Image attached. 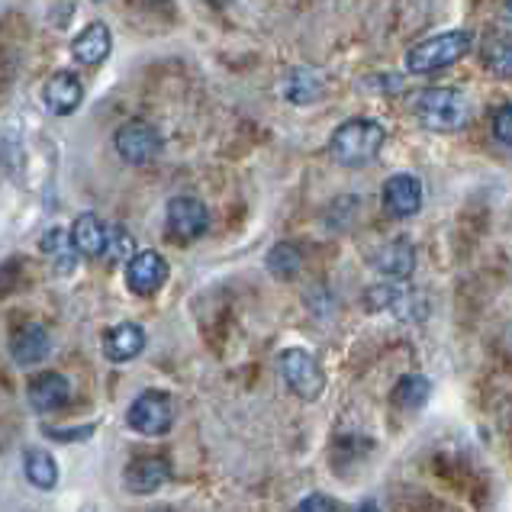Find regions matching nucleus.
I'll use <instances>...</instances> for the list:
<instances>
[{
	"instance_id": "nucleus-1",
	"label": "nucleus",
	"mask_w": 512,
	"mask_h": 512,
	"mask_svg": "<svg viewBox=\"0 0 512 512\" xmlns=\"http://www.w3.org/2000/svg\"><path fill=\"white\" fill-rule=\"evenodd\" d=\"M387 129L377 120L368 116H355V120H345L329 139V155L339 162L342 168H364L371 165L374 158L384 149Z\"/></svg>"
},
{
	"instance_id": "nucleus-2",
	"label": "nucleus",
	"mask_w": 512,
	"mask_h": 512,
	"mask_svg": "<svg viewBox=\"0 0 512 512\" xmlns=\"http://www.w3.org/2000/svg\"><path fill=\"white\" fill-rule=\"evenodd\" d=\"M471 49H474L471 29H448V33L416 42V46L406 52V71L409 75H432V71H442L448 65L461 62Z\"/></svg>"
},
{
	"instance_id": "nucleus-3",
	"label": "nucleus",
	"mask_w": 512,
	"mask_h": 512,
	"mask_svg": "<svg viewBox=\"0 0 512 512\" xmlns=\"http://www.w3.org/2000/svg\"><path fill=\"white\" fill-rule=\"evenodd\" d=\"M413 113L429 133H458L467 123V97L458 87H426L416 94Z\"/></svg>"
},
{
	"instance_id": "nucleus-4",
	"label": "nucleus",
	"mask_w": 512,
	"mask_h": 512,
	"mask_svg": "<svg viewBox=\"0 0 512 512\" xmlns=\"http://www.w3.org/2000/svg\"><path fill=\"white\" fill-rule=\"evenodd\" d=\"M281 377L284 384L297 393L300 400H319L326 390V374L319 368V361L303 348H287L281 355Z\"/></svg>"
},
{
	"instance_id": "nucleus-5",
	"label": "nucleus",
	"mask_w": 512,
	"mask_h": 512,
	"mask_svg": "<svg viewBox=\"0 0 512 512\" xmlns=\"http://www.w3.org/2000/svg\"><path fill=\"white\" fill-rule=\"evenodd\" d=\"M126 422L139 435H165L174 426V400L162 390H145L129 403Z\"/></svg>"
},
{
	"instance_id": "nucleus-6",
	"label": "nucleus",
	"mask_w": 512,
	"mask_h": 512,
	"mask_svg": "<svg viewBox=\"0 0 512 512\" xmlns=\"http://www.w3.org/2000/svg\"><path fill=\"white\" fill-rule=\"evenodd\" d=\"M113 149L129 165H149L162 155V133L152 123H126L116 129Z\"/></svg>"
},
{
	"instance_id": "nucleus-7",
	"label": "nucleus",
	"mask_w": 512,
	"mask_h": 512,
	"mask_svg": "<svg viewBox=\"0 0 512 512\" xmlns=\"http://www.w3.org/2000/svg\"><path fill=\"white\" fill-rule=\"evenodd\" d=\"M165 226L174 242H194L210 229V210L197 197H174L168 203Z\"/></svg>"
},
{
	"instance_id": "nucleus-8",
	"label": "nucleus",
	"mask_w": 512,
	"mask_h": 512,
	"mask_svg": "<svg viewBox=\"0 0 512 512\" xmlns=\"http://www.w3.org/2000/svg\"><path fill=\"white\" fill-rule=\"evenodd\" d=\"M165 281H168V261L158 255V252H152V248H145V252H136L133 258L126 261V284H129V290H133V294L149 297Z\"/></svg>"
},
{
	"instance_id": "nucleus-9",
	"label": "nucleus",
	"mask_w": 512,
	"mask_h": 512,
	"mask_svg": "<svg viewBox=\"0 0 512 512\" xmlns=\"http://www.w3.org/2000/svg\"><path fill=\"white\" fill-rule=\"evenodd\" d=\"M422 197L426 194H422V181L416 174H393V178H387V184H384V194H380L384 210L393 219L416 216L422 210Z\"/></svg>"
},
{
	"instance_id": "nucleus-10",
	"label": "nucleus",
	"mask_w": 512,
	"mask_h": 512,
	"mask_svg": "<svg viewBox=\"0 0 512 512\" xmlns=\"http://www.w3.org/2000/svg\"><path fill=\"white\" fill-rule=\"evenodd\" d=\"M26 397L36 413H55V409H62L71 400V380L58 371H42L29 380Z\"/></svg>"
},
{
	"instance_id": "nucleus-11",
	"label": "nucleus",
	"mask_w": 512,
	"mask_h": 512,
	"mask_svg": "<svg viewBox=\"0 0 512 512\" xmlns=\"http://www.w3.org/2000/svg\"><path fill=\"white\" fill-rule=\"evenodd\" d=\"M42 100H46L49 113L71 116L84 100V84L71 75V71H55V75L42 87Z\"/></svg>"
},
{
	"instance_id": "nucleus-12",
	"label": "nucleus",
	"mask_w": 512,
	"mask_h": 512,
	"mask_svg": "<svg viewBox=\"0 0 512 512\" xmlns=\"http://www.w3.org/2000/svg\"><path fill=\"white\" fill-rule=\"evenodd\" d=\"M168 477H171V464H168L165 458H158V455L129 461L126 474H123L126 490H129V493H136V496L155 493L158 487H165V484H168Z\"/></svg>"
},
{
	"instance_id": "nucleus-13",
	"label": "nucleus",
	"mask_w": 512,
	"mask_h": 512,
	"mask_svg": "<svg viewBox=\"0 0 512 512\" xmlns=\"http://www.w3.org/2000/svg\"><path fill=\"white\" fill-rule=\"evenodd\" d=\"M113 49V36H110V26L104 20H94L91 26H84L81 33L71 42V55H75L78 65L87 68H97Z\"/></svg>"
},
{
	"instance_id": "nucleus-14",
	"label": "nucleus",
	"mask_w": 512,
	"mask_h": 512,
	"mask_svg": "<svg viewBox=\"0 0 512 512\" xmlns=\"http://www.w3.org/2000/svg\"><path fill=\"white\" fill-rule=\"evenodd\" d=\"M49 351H52L49 329L39 323L20 326L10 339V355L17 364H39L42 358H49Z\"/></svg>"
},
{
	"instance_id": "nucleus-15",
	"label": "nucleus",
	"mask_w": 512,
	"mask_h": 512,
	"mask_svg": "<svg viewBox=\"0 0 512 512\" xmlns=\"http://www.w3.org/2000/svg\"><path fill=\"white\" fill-rule=\"evenodd\" d=\"M107 239H110V226L97 213H81L75 219V226H71V242H75L78 255L87 258L107 255Z\"/></svg>"
},
{
	"instance_id": "nucleus-16",
	"label": "nucleus",
	"mask_w": 512,
	"mask_h": 512,
	"mask_svg": "<svg viewBox=\"0 0 512 512\" xmlns=\"http://www.w3.org/2000/svg\"><path fill=\"white\" fill-rule=\"evenodd\" d=\"M374 268L380 274L403 281V277H409V274H413V268H416V248L409 245L406 239H393L387 245H380L377 255H374Z\"/></svg>"
},
{
	"instance_id": "nucleus-17",
	"label": "nucleus",
	"mask_w": 512,
	"mask_h": 512,
	"mask_svg": "<svg viewBox=\"0 0 512 512\" xmlns=\"http://www.w3.org/2000/svg\"><path fill=\"white\" fill-rule=\"evenodd\" d=\"M142 348H145V332L136 323H120V326L107 329V335H104V355L116 364L133 361Z\"/></svg>"
},
{
	"instance_id": "nucleus-18",
	"label": "nucleus",
	"mask_w": 512,
	"mask_h": 512,
	"mask_svg": "<svg viewBox=\"0 0 512 512\" xmlns=\"http://www.w3.org/2000/svg\"><path fill=\"white\" fill-rule=\"evenodd\" d=\"M42 255H49L55 261V271L58 274H71L78 265V248L71 242V232L68 229H49L46 236L39 242Z\"/></svg>"
},
{
	"instance_id": "nucleus-19",
	"label": "nucleus",
	"mask_w": 512,
	"mask_h": 512,
	"mask_svg": "<svg viewBox=\"0 0 512 512\" xmlns=\"http://www.w3.org/2000/svg\"><path fill=\"white\" fill-rule=\"evenodd\" d=\"M432 397V384L429 377L422 374H406L397 380V387H393V406L397 409H406V413H413V409H422Z\"/></svg>"
},
{
	"instance_id": "nucleus-20",
	"label": "nucleus",
	"mask_w": 512,
	"mask_h": 512,
	"mask_svg": "<svg viewBox=\"0 0 512 512\" xmlns=\"http://www.w3.org/2000/svg\"><path fill=\"white\" fill-rule=\"evenodd\" d=\"M484 65L496 78H512V36L509 33H490L480 46Z\"/></svg>"
},
{
	"instance_id": "nucleus-21",
	"label": "nucleus",
	"mask_w": 512,
	"mask_h": 512,
	"mask_svg": "<svg viewBox=\"0 0 512 512\" xmlns=\"http://www.w3.org/2000/svg\"><path fill=\"white\" fill-rule=\"evenodd\" d=\"M323 91H326V81L319 78L316 71H306V68L290 71V78L284 84V94L290 104H316V100L323 97Z\"/></svg>"
},
{
	"instance_id": "nucleus-22",
	"label": "nucleus",
	"mask_w": 512,
	"mask_h": 512,
	"mask_svg": "<svg viewBox=\"0 0 512 512\" xmlns=\"http://www.w3.org/2000/svg\"><path fill=\"white\" fill-rule=\"evenodd\" d=\"M23 467H26L29 484L39 490H52L58 484V464L46 448H29L23 458Z\"/></svg>"
},
{
	"instance_id": "nucleus-23",
	"label": "nucleus",
	"mask_w": 512,
	"mask_h": 512,
	"mask_svg": "<svg viewBox=\"0 0 512 512\" xmlns=\"http://www.w3.org/2000/svg\"><path fill=\"white\" fill-rule=\"evenodd\" d=\"M300 268H303V255H300L297 245L281 242V245H274L271 252H268V271L274 277H281V281H290V277H297Z\"/></svg>"
},
{
	"instance_id": "nucleus-24",
	"label": "nucleus",
	"mask_w": 512,
	"mask_h": 512,
	"mask_svg": "<svg viewBox=\"0 0 512 512\" xmlns=\"http://www.w3.org/2000/svg\"><path fill=\"white\" fill-rule=\"evenodd\" d=\"M107 255L110 258H120V261H129L136 252H133V239H129L126 229H110V239H107Z\"/></svg>"
},
{
	"instance_id": "nucleus-25",
	"label": "nucleus",
	"mask_w": 512,
	"mask_h": 512,
	"mask_svg": "<svg viewBox=\"0 0 512 512\" xmlns=\"http://www.w3.org/2000/svg\"><path fill=\"white\" fill-rule=\"evenodd\" d=\"M493 136H496V142L512 145V100L493 113Z\"/></svg>"
},
{
	"instance_id": "nucleus-26",
	"label": "nucleus",
	"mask_w": 512,
	"mask_h": 512,
	"mask_svg": "<svg viewBox=\"0 0 512 512\" xmlns=\"http://www.w3.org/2000/svg\"><path fill=\"white\" fill-rule=\"evenodd\" d=\"M294 512H342V506L332 500L326 493H310L306 500H300L294 506Z\"/></svg>"
},
{
	"instance_id": "nucleus-27",
	"label": "nucleus",
	"mask_w": 512,
	"mask_h": 512,
	"mask_svg": "<svg viewBox=\"0 0 512 512\" xmlns=\"http://www.w3.org/2000/svg\"><path fill=\"white\" fill-rule=\"evenodd\" d=\"M358 512H380V509H377V503H364V506H358Z\"/></svg>"
},
{
	"instance_id": "nucleus-28",
	"label": "nucleus",
	"mask_w": 512,
	"mask_h": 512,
	"mask_svg": "<svg viewBox=\"0 0 512 512\" xmlns=\"http://www.w3.org/2000/svg\"><path fill=\"white\" fill-rule=\"evenodd\" d=\"M210 4H213V7H223V4H229V0H210Z\"/></svg>"
},
{
	"instance_id": "nucleus-29",
	"label": "nucleus",
	"mask_w": 512,
	"mask_h": 512,
	"mask_svg": "<svg viewBox=\"0 0 512 512\" xmlns=\"http://www.w3.org/2000/svg\"><path fill=\"white\" fill-rule=\"evenodd\" d=\"M506 17H512V0H506Z\"/></svg>"
}]
</instances>
